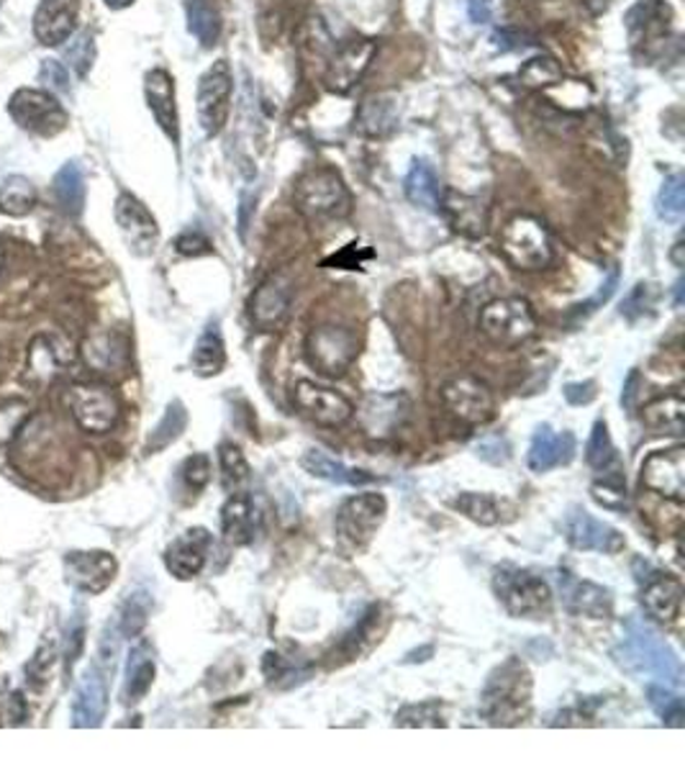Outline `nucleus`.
<instances>
[{
    "instance_id": "f257e3e1",
    "label": "nucleus",
    "mask_w": 685,
    "mask_h": 770,
    "mask_svg": "<svg viewBox=\"0 0 685 770\" xmlns=\"http://www.w3.org/2000/svg\"><path fill=\"white\" fill-rule=\"evenodd\" d=\"M614 661L637 678H658L670 686L683 684L681 657L642 619L626 621L622 642L614 648Z\"/></svg>"
},
{
    "instance_id": "f03ea898",
    "label": "nucleus",
    "mask_w": 685,
    "mask_h": 770,
    "mask_svg": "<svg viewBox=\"0 0 685 770\" xmlns=\"http://www.w3.org/2000/svg\"><path fill=\"white\" fill-rule=\"evenodd\" d=\"M532 673L519 657H508L491 670L481 693V716L493 727H513L532 712Z\"/></svg>"
},
{
    "instance_id": "7ed1b4c3",
    "label": "nucleus",
    "mask_w": 685,
    "mask_h": 770,
    "mask_svg": "<svg viewBox=\"0 0 685 770\" xmlns=\"http://www.w3.org/2000/svg\"><path fill=\"white\" fill-rule=\"evenodd\" d=\"M293 198H296V209L316 224L347 219L352 211L347 185H344L342 175L331 167H314L306 175H300Z\"/></svg>"
},
{
    "instance_id": "20e7f679",
    "label": "nucleus",
    "mask_w": 685,
    "mask_h": 770,
    "mask_svg": "<svg viewBox=\"0 0 685 770\" xmlns=\"http://www.w3.org/2000/svg\"><path fill=\"white\" fill-rule=\"evenodd\" d=\"M493 591L504 609L517 619H540L552 606L547 581L534 575L532 570L508 565V562L493 570Z\"/></svg>"
},
{
    "instance_id": "39448f33",
    "label": "nucleus",
    "mask_w": 685,
    "mask_h": 770,
    "mask_svg": "<svg viewBox=\"0 0 685 770\" xmlns=\"http://www.w3.org/2000/svg\"><path fill=\"white\" fill-rule=\"evenodd\" d=\"M498 247L511 268L524 272L544 270L555 257L547 226L534 217H517L508 221L500 232Z\"/></svg>"
},
{
    "instance_id": "423d86ee",
    "label": "nucleus",
    "mask_w": 685,
    "mask_h": 770,
    "mask_svg": "<svg viewBox=\"0 0 685 770\" xmlns=\"http://www.w3.org/2000/svg\"><path fill=\"white\" fill-rule=\"evenodd\" d=\"M359 358V339L352 329L323 324L314 327L306 337V360L316 373L342 377Z\"/></svg>"
},
{
    "instance_id": "0eeeda50",
    "label": "nucleus",
    "mask_w": 685,
    "mask_h": 770,
    "mask_svg": "<svg viewBox=\"0 0 685 770\" xmlns=\"http://www.w3.org/2000/svg\"><path fill=\"white\" fill-rule=\"evenodd\" d=\"M388 514V501L380 493L352 495L336 509L334 529L342 547L350 552L365 550L370 539L378 535Z\"/></svg>"
},
{
    "instance_id": "6e6552de",
    "label": "nucleus",
    "mask_w": 685,
    "mask_h": 770,
    "mask_svg": "<svg viewBox=\"0 0 685 770\" xmlns=\"http://www.w3.org/2000/svg\"><path fill=\"white\" fill-rule=\"evenodd\" d=\"M481 331L493 345L511 350L534 337L536 316L524 299H498L481 311Z\"/></svg>"
},
{
    "instance_id": "1a4fd4ad",
    "label": "nucleus",
    "mask_w": 685,
    "mask_h": 770,
    "mask_svg": "<svg viewBox=\"0 0 685 770\" xmlns=\"http://www.w3.org/2000/svg\"><path fill=\"white\" fill-rule=\"evenodd\" d=\"M72 419L87 434H106L119 424L121 404L114 388L103 383H78L68 394Z\"/></svg>"
},
{
    "instance_id": "9d476101",
    "label": "nucleus",
    "mask_w": 685,
    "mask_h": 770,
    "mask_svg": "<svg viewBox=\"0 0 685 770\" xmlns=\"http://www.w3.org/2000/svg\"><path fill=\"white\" fill-rule=\"evenodd\" d=\"M234 75L226 59L213 62L198 80V121L205 137H219L232 114Z\"/></svg>"
},
{
    "instance_id": "9b49d317",
    "label": "nucleus",
    "mask_w": 685,
    "mask_h": 770,
    "mask_svg": "<svg viewBox=\"0 0 685 770\" xmlns=\"http://www.w3.org/2000/svg\"><path fill=\"white\" fill-rule=\"evenodd\" d=\"M9 114L21 129L36 137H55L68 126V110L49 91L21 88L11 95Z\"/></svg>"
},
{
    "instance_id": "f8f14e48",
    "label": "nucleus",
    "mask_w": 685,
    "mask_h": 770,
    "mask_svg": "<svg viewBox=\"0 0 685 770\" xmlns=\"http://www.w3.org/2000/svg\"><path fill=\"white\" fill-rule=\"evenodd\" d=\"M441 404L457 421L468 427L485 424L493 417V409H496L493 390L475 375L452 377V381L441 385Z\"/></svg>"
},
{
    "instance_id": "ddd939ff",
    "label": "nucleus",
    "mask_w": 685,
    "mask_h": 770,
    "mask_svg": "<svg viewBox=\"0 0 685 770\" xmlns=\"http://www.w3.org/2000/svg\"><path fill=\"white\" fill-rule=\"evenodd\" d=\"M293 406H296L300 417L327 429L344 427L355 417V406L347 398L311 381L296 383V388H293Z\"/></svg>"
},
{
    "instance_id": "4468645a",
    "label": "nucleus",
    "mask_w": 685,
    "mask_h": 770,
    "mask_svg": "<svg viewBox=\"0 0 685 770\" xmlns=\"http://www.w3.org/2000/svg\"><path fill=\"white\" fill-rule=\"evenodd\" d=\"M116 224L121 229L127 247L134 252L137 257L154 255L160 242L157 221H154L152 213L146 211V206L139 201L137 196L121 192V196L116 198Z\"/></svg>"
},
{
    "instance_id": "2eb2a0df",
    "label": "nucleus",
    "mask_w": 685,
    "mask_h": 770,
    "mask_svg": "<svg viewBox=\"0 0 685 770\" xmlns=\"http://www.w3.org/2000/svg\"><path fill=\"white\" fill-rule=\"evenodd\" d=\"M642 486L662 499L685 501V447L658 450L642 463Z\"/></svg>"
},
{
    "instance_id": "dca6fc26",
    "label": "nucleus",
    "mask_w": 685,
    "mask_h": 770,
    "mask_svg": "<svg viewBox=\"0 0 685 770\" xmlns=\"http://www.w3.org/2000/svg\"><path fill=\"white\" fill-rule=\"evenodd\" d=\"M565 539L570 542L576 550L583 552H601V555H616L624 550L626 539L622 532L611 524L595 520V516L588 514L586 509H572L570 514L565 516Z\"/></svg>"
},
{
    "instance_id": "f3484780",
    "label": "nucleus",
    "mask_w": 685,
    "mask_h": 770,
    "mask_svg": "<svg viewBox=\"0 0 685 770\" xmlns=\"http://www.w3.org/2000/svg\"><path fill=\"white\" fill-rule=\"evenodd\" d=\"M119 562L110 552L91 550V552H70L64 558V573L72 588L83 591V594H103L110 583H114Z\"/></svg>"
},
{
    "instance_id": "a211bd4d",
    "label": "nucleus",
    "mask_w": 685,
    "mask_h": 770,
    "mask_svg": "<svg viewBox=\"0 0 685 770\" xmlns=\"http://www.w3.org/2000/svg\"><path fill=\"white\" fill-rule=\"evenodd\" d=\"M557 591L565 609L576 614V617L606 619L611 609H614V598H611L609 588L591 581H580V578L570 575L567 570L557 573Z\"/></svg>"
},
{
    "instance_id": "6ab92c4d",
    "label": "nucleus",
    "mask_w": 685,
    "mask_h": 770,
    "mask_svg": "<svg viewBox=\"0 0 685 770\" xmlns=\"http://www.w3.org/2000/svg\"><path fill=\"white\" fill-rule=\"evenodd\" d=\"M108 712V684L106 670L98 665H91L85 676L80 678L75 688V699H72V727L93 730L101 727Z\"/></svg>"
},
{
    "instance_id": "aec40b11",
    "label": "nucleus",
    "mask_w": 685,
    "mask_h": 770,
    "mask_svg": "<svg viewBox=\"0 0 685 770\" xmlns=\"http://www.w3.org/2000/svg\"><path fill=\"white\" fill-rule=\"evenodd\" d=\"M144 98L150 106L154 121L169 142H180V118H178V103H175V80L167 70L154 68L144 75Z\"/></svg>"
},
{
    "instance_id": "412c9836",
    "label": "nucleus",
    "mask_w": 685,
    "mask_h": 770,
    "mask_svg": "<svg viewBox=\"0 0 685 770\" xmlns=\"http://www.w3.org/2000/svg\"><path fill=\"white\" fill-rule=\"evenodd\" d=\"M439 211L445 213L447 224L468 240H481L488 232V206L481 196L447 190L441 192Z\"/></svg>"
},
{
    "instance_id": "4be33fe9",
    "label": "nucleus",
    "mask_w": 685,
    "mask_h": 770,
    "mask_svg": "<svg viewBox=\"0 0 685 770\" xmlns=\"http://www.w3.org/2000/svg\"><path fill=\"white\" fill-rule=\"evenodd\" d=\"M293 301V285L288 278L272 276L257 288L249 299V318L257 329L270 331L283 322Z\"/></svg>"
},
{
    "instance_id": "5701e85b",
    "label": "nucleus",
    "mask_w": 685,
    "mask_h": 770,
    "mask_svg": "<svg viewBox=\"0 0 685 770\" xmlns=\"http://www.w3.org/2000/svg\"><path fill=\"white\" fill-rule=\"evenodd\" d=\"M213 539L205 529H188L180 535L165 552V565L178 581H190V578L201 575L205 562H209Z\"/></svg>"
},
{
    "instance_id": "b1692460",
    "label": "nucleus",
    "mask_w": 685,
    "mask_h": 770,
    "mask_svg": "<svg viewBox=\"0 0 685 770\" xmlns=\"http://www.w3.org/2000/svg\"><path fill=\"white\" fill-rule=\"evenodd\" d=\"M375 42L363 39V42H350L347 47H342L331 59L329 70H327V85L329 91L334 93H350L355 88L363 75L370 68L373 57H375Z\"/></svg>"
},
{
    "instance_id": "393cba45",
    "label": "nucleus",
    "mask_w": 685,
    "mask_h": 770,
    "mask_svg": "<svg viewBox=\"0 0 685 770\" xmlns=\"http://www.w3.org/2000/svg\"><path fill=\"white\" fill-rule=\"evenodd\" d=\"M578 453V442L572 432H552V427H540L532 436L527 463L534 472H547L563 465H570Z\"/></svg>"
},
{
    "instance_id": "a878e982",
    "label": "nucleus",
    "mask_w": 685,
    "mask_h": 770,
    "mask_svg": "<svg viewBox=\"0 0 685 770\" xmlns=\"http://www.w3.org/2000/svg\"><path fill=\"white\" fill-rule=\"evenodd\" d=\"M260 511H257L252 495L232 493L221 509V532L232 547H247L255 542L257 532H260Z\"/></svg>"
},
{
    "instance_id": "bb28decb",
    "label": "nucleus",
    "mask_w": 685,
    "mask_h": 770,
    "mask_svg": "<svg viewBox=\"0 0 685 770\" xmlns=\"http://www.w3.org/2000/svg\"><path fill=\"white\" fill-rule=\"evenodd\" d=\"M80 0H42L34 16L36 39L47 47L68 42L78 26Z\"/></svg>"
},
{
    "instance_id": "cd10ccee",
    "label": "nucleus",
    "mask_w": 685,
    "mask_h": 770,
    "mask_svg": "<svg viewBox=\"0 0 685 770\" xmlns=\"http://www.w3.org/2000/svg\"><path fill=\"white\" fill-rule=\"evenodd\" d=\"M83 358L95 373H121L129 365V339L116 329L93 331L83 342Z\"/></svg>"
},
{
    "instance_id": "c85d7f7f",
    "label": "nucleus",
    "mask_w": 685,
    "mask_h": 770,
    "mask_svg": "<svg viewBox=\"0 0 685 770\" xmlns=\"http://www.w3.org/2000/svg\"><path fill=\"white\" fill-rule=\"evenodd\" d=\"M409 401L403 396H370L359 409V424L373 440H386L403 424Z\"/></svg>"
},
{
    "instance_id": "c756f323",
    "label": "nucleus",
    "mask_w": 685,
    "mask_h": 770,
    "mask_svg": "<svg viewBox=\"0 0 685 770\" xmlns=\"http://www.w3.org/2000/svg\"><path fill=\"white\" fill-rule=\"evenodd\" d=\"M642 604L650 617L658 621H673L681 614L683 604V583L673 575L654 573L647 578V586L642 591Z\"/></svg>"
},
{
    "instance_id": "7c9ffc66",
    "label": "nucleus",
    "mask_w": 685,
    "mask_h": 770,
    "mask_svg": "<svg viewBox=\"0 0 685 770\" xmlns=\"http://www.w3.org/2000/svg\"><path fill=\"white\" fill-rule=\"evenodd\" d=\"M300 465H304L306 472H311L314 478L329 480V483L336 486H352V488H363L378 483V478L373 472L350 468V465L334 460V457L323 453V450H308V453L300 457Z\"/></svg>"
},
{
    "instance_id": "2f4dec72",
    "label": "nucleus",
    "mask_w": 685,
    "mask_h": 770,
    "mask_svg": "<svg viewBox=\"0 0 685 770\" xmlns=\"http://www.w3.org/2000/svg\"><path fill=\"white\" fill-rule=\"evenodd\" d=\"M645 427L654 434L681 436L685 429V398L683 394H665L654 398L642 409Z\"/></svg>"
},
{
    "instance_id": "473e14b6",
    "label": "nucleus",
    "mask_w": 685,
    "mask_h": 770,
    "mask_svg": "<svg viewBox=\"0 0 685 770\" xmlns=\"http://www.w3.org/2000/svg\"><path fill=\"white\" fill-rule=\"evenodd\" d=\"M154 653L152 648L142 642V645H137L131 650L127 657V678H123V703H129V707H134L146 696V691L152 688L154 680Z\"/></svg>"
},
{
    "instance_id": "72a5a7b5",
    "label": "nucleus",
    "mask_w": 685,
    "mask_h": 770,
    "mask_svg": "<svg viewBox=\"0 0 685 770\" xmlns=\"http://www.w3.org/2000/svg\"><path fill=\"white\" fill-rule=\"evenodd\" d=\"M403 190H406L409 201L418 206V209L439 211L441 185L429 162L416 160L414 165H411L406 180H403Z\"/></svg>"
},
{
    "instance_id": "f704fd0d",
    "label": "nucleus",
    "mask_w": 685,
    "mask_h": 770,
    "mask_svg": "<svg viewBox=\"0 0 685 770\" xmlns=\"http://www.w3.org/2000/svg\"><path fill=\"white\" fill-rule=\"evenodd\" d=\"M62 365V354L57 350L55 342L49 337L34 339V345L28 347V358H26V370H24V381L34 388H44L55 381V375L60 373Z\"/></svg>"
},
{
    "instance_id": "c9c22d12",
    "label": "nucleus",
    "mask_w": 685,
    "mask_h": 770,
    "mask_svg": "<svg viewBox=\"0 0 685 770\" xmlns=\"http://www.w3.org/2000/svg\"><path fill=\"white\" fill-rule=\"evenodd\" d=\"M190 365L201 377L219 375L226 365V347L224 337H221L219 324L213 322L203 329V335L198 337V342L193 347V358H190Z\"/></svg>"
},
{
    "instance_id": "e433bc0d",
    "label": "nucleus",
    "mask_w": 685,
    "mask_h": 770,
    "mask_svg": "<svg viewBox=\"0 0 685 770\" xmlns=\"http://www.w3.org/2000/svg\"><path fill=\"white\" fill-rule=\"evenodd\" d=\"M188 32L196 36L203 47H213L221 36V13L216 0H188Z\"/></svg>"
},
{
    "instance_id": "4c0bfd02",
    "label": "nucleus",
    "mask_w": 685,
    "mask_h": 770,
    "mask_svg": "<svg viewBox=\"0 0 685 770\" xmlns=\"http://www.w3.org/2000/svg\"><path fill=\"white\" fill-rule=\"evenodd\" d=\"M55 192H57V201L62 206V211H68L70 217H80V213H83L85 175L78 162H68V165H62L60 173L55 175Z\"/></svg>"
},
{
    "instance_id": "58836bf2",
    "label": "nucleus",
    "mask_w": 685,
    "mask_h": 770,
    "mask_svg": "<svg viewBox=\"0 0 685 770\" xmlns=\"http://www.w3.org/2000/svg\"><path fill=\"white\" fill-rule=\"evenodd\" d=\"M398 126V114L390 101H365L355 118V129L367 137H386Z\"/></svg>"
},
{
    "instance_id": "ea45409f",
    "label": "nucleus",
    "mask_w": 685,
    "mask_h": 770,
    "mask_svg": "<svg viewBox=\"0 0 685 770\" xmlns=\"http://www.w3.org/2000/svg\"><path fill=\"white\" fill-rule=\"evenodd\" d=\"M586 460L591 468L611 472V476H622V465H618V455L614 442H611L606 421H595L591 440L586 444Z\"/></svg>"
},
{
    "instance_id": "a19ab883",
    "label": "nucleus",
    "mask_w": 685,
    "mask_h": 770,
    "mask_svg": "<svg viewBox=\"0 0 685 770\" xmlns=\"http://www.w3.org/2000/svg\"><path fill=\"white\" fill-rule=\"evenodd\" d=\"M36 206V188L21 175L5 177L0 185V211L9 217H26Z\"/></svg>"
},
{
    "instance_id": "79ce46f5",
    "label": "nucleus",
    "mask_w": 685,
    "mask_h": 770,
    "mask_svg": "<svg viewBox=\"0 0 685 770\" xmlns=\"http://www.w3.org/2000/svg\"><path fill=\"white\" fill-rule=\"evenodd\" d=\"M186 427H188L186 406H182L180 401H173L165 409V417L160 419V424L152 429L150 440H146V450H150V453H160V450L169 447V444H173L182 432H186Z\"/></svg>"
},
{
    "instance_id": "37998d69",
    "label": "nucleus",
    "mask_w": 685,
    "mask_h": 770,
    "mask_svg": "<svg viewBox=\"0 0 685 770\" xmlns=\"http://www.w3.org/2000/svg\"><path fill=\"white\" fill-rule=\"evenodd\" d=\"M152 611V596L150 591L137 588L131 591V594L123 598L121 604V614H119V632L123 637H137L142 629L146 627V619H150Z\"/></svg>"
},
{
    "instance_id": "c03bdc74",
    "label": "nucleus",
    "mask_w": 685,
    "mask_h": 770,
    "mask_svg": "<svg viewBox=\"0 0 685 770\" xmlns=\"http://www.w3.org/2000/svg\"><path fill=\"white\" fill-rule=\"evenodd\" d=\"M219 465H221V480L228 493H237L241 486L249 480V463L237 444L226 442L219 447Z\"/></svg>"
},
{
    "instance_id": "a18cd8bd",
    "label": "nucleus",
    "mask_w": 685,
    "mask_h": 770,
    "mask_svg": "<svg viewBox=\"0 0 685 770\" xmlns=\"http://www.w3.org/2000/svg\"><path fill=\"white\" fill-rule=\"evenodd\" d=\"M454 509L481 527H493L500 522L498 501L488 493H460L454 499Z\"/></svg>"
},
{
    "instance_id": "49530a36",
    "label": "nucleus",
    "mask_w": 685,
    "mask_h": 770,
    "mask_svg": "<svg viewBox=\"0 0 685 770\" xmlns=\"http://www.w3.org/2000/svg\"><path fill=\"white\" fill-rule=\"evenodd\" d=\"M395 727H445V716H441V703L439 701H418L403 707L401 712L395 714Z\"/></svg>"
},
{
    "instance_id": "de8ad7c7",
    "label": "nucleus",
    "mask_w": 685,
    "mask_h": 770,
    "mask_svg": "<svg viewBox=\"0 0 685 770\" xmlns=\"http://www.w3.org/2000/svg\"><path fill=\"white\" fill-rule=\"evenodd\" d=\"M647 699H650L652 712L660 716L662 722L668 724V727H683L685 720V709H683V699L673 691H668L665 686H647Z\"/></svg>"
},
{
    "instance_id": "09e8293b",
    "label": "nucleus",
    "mask_w": 685,
    "mask_h": 770,
    "mask_svg": "<svg viewBox=\"0 0 685 770\" xmlns=\"http://www.w3.org/2000/svg\"><path fill=\"white\" fill-rule=\"evenodd\" d=\"M685 209V185H683V175L675 173L665 177V183H662L660 196H658V213L665 221H677L683 217Z\"/></svg>"
},
{
    "instance_id": "8fccbe9b",
    "label": "nucleus",
    "mask_w": 685,
    "mask_h": 770,
    "mask_svg": "<svg viewBox=\"0 0 685 770\" xmlns=\"http://www.w3.org/2000/svg\"><path fill=\"white\" fill-rule=\"evenodd\" d=\"M591 495L599 506L616 511V514H626V509H629V493H626L624 478L599 480V483H593Z\"/></svg>"
},
{
    "instance_id": "3c124183",
    "label": "nucleus",
    "mask_w": 685,
    "mask_h": 770,
    "mask_svg": "<svg viewBox=\"0 0 685 770\" xmlns=\"http://www.w3.org/2000/svg\"><path fill=\"white\" fill-rule=\"evenodd\" d=\"M64 59L72 65V70L78 72L80 78H85L87 72H91L93 62H95V42L91 32L78 34L75 39L70 42V47L64 49Z\"/></svg>"
},
{
    "instance_id": "603ef678",
    "label": "nucleus",
    "mask_w": 685,
    "mask_h": 770,
    "mask_svg": "<svg viewBox=\"0 0 685 770\" xmlns=\"http://www.w3.org/2000/svg\"><path fill=\"white\" fill-rule=\"evenodd\" d=\"M28 419V406L24 401H5L0 406V447H5L21 429H24Z\"/></svg>"
},
{
    "instance_id": "864d4df0",
    "label": "nucleus",
    "mask_w": 685,
    "mask_h": 770,
    "mask_svg": "<svg viewBox=\"0 0 685 770\" xmlns=\"http://www.w3.org/2000/svg\"><path fill=\"white\" fill-rule=\"evenodd\" d=\"M83 648H85V617L72 614V619L68 621V627H64V634H62V653L68 668H72V665L78 663V657L83 655Z\"/></svg>"
},
{
    "instance_id": "5fc2aeb1",
    "label": "nucleus",
    "mask_w": 685,
    "mask_h": 770,
    "mask_svg": "<svg viewBox=\"0 0 685 770\" xmlns=\"http://www.w3.org/2000/svg\"><path fill=\"white\" fill-rule=\"evenodd\" d=\"M262 670H264V678H268V684L270 686H277V688H283L285 684L283 680L288 678V686L293 684H298V678L304 680L306 673H300L293 668V665L285 661L283 655H277V653H268L264 655V661H262Z\"/></svg>"
},
{
    "instance_id": "6e6d98bb",
    "label": "nucleus",
    "mask_w": 685,
    "mask_h": 770,
    "mask_svg": "<svg viewBox=\"0 0 685 770\" xmlns=\"http://www.w3.org/2000/svg\"><path fill=\"white\" fill-rule=\"evenodd\" d=\"M39 80L44 88H49V91L70 93L68 68H64L62 62H57V59H44L39 68Z\"/></svg>"
},
{
    "instance_id": "4d7b16f0",
    "label": "nucleus",
    "mask_w": 685,
    "mask_h": 770,
    "mask_svg": "<svg viewBox=\"0 0 685 770\" xmlns=\"http://www.w3.org/2000/svg\"><path fill=\"white\" fill-rule=\"evenodd\" d=\"M182 478H186L188 488H193V491H201V488L209 486V480H211L209 455L188 457L186 465H182Z\"/></svg>"
},
{
    "instance_id": "13d9d810",
    "label": "nucleus",
    "mask_w": 685,
    "mask_h": 770,
    "mask_svg": "<svg viewBox=\"0 0 685 770\" xmlns=\"http://www.w3.org/2000/svg\"><path fill=\"white\" fill-rule=\"evenodd\" d=\"M650 306H652V291H650V285L639 283V285L635 288V291L629 293V299H626V301L622 303V316L631 318V322H635V318L642 316L645 311L650 308Z\"/></svg>"
},
{
    "instance_id": "bf43d9fd",
    "label": "nucleus",
    "mask_w": 685,
    "mask_h": 770,
    "mask_svg": "<svg viewBox=\"0 0 685 770\" xmlns=\"http://www.w3.org/2000/svg\"><path fill=\"white\" fill-rule=\"evenodd\" d=\"M175 249H178L180 255L198 257V255H205V252H211V242L205 240L201 232H186V234L178 236V242H175Z\"/></svg>"
},
{
    "instance_id": "052dcab7",
    "label": "nucleus",
    "mask_w": 685,
    "mask_h": 770,
    "mask_svg": "<svg viewBox=\"0 0 685 770\" xmlns=\"http://www.w3.org/2000/svg\"><path fill=\"white\" fill-rule=\"evenodd\" d=\"M616 285H618V270H616V268H611L606 283L601 285V291L595 293L593 299L586 303V306H578V314H588V311H595L599 306H603V303H606V301L611 299V295L616 293Z\"/></svg>"
},
{
    "instance_id": "680f3d73",
    "label": "nucleus",
    "mask_w": 685,
    "mask_h": 770,
    "mask_svg": "<svg viewBox=\"0 0 685 770\" xmlns=\"http://www.w3.org/2000/svg\"><path fill=\"white\" fill-rule=\"evenodd\" d=\"M565 398H567V401H570L572 406L591 404L593 398H595V383H593V381H586V383H570V385H565Z\"/></svg>"
},
{
    "instance_id": "e2e57ef3",
    "label": "nucleus",
    "mask_w": 685,
    "mask_h": 770,
    "mask_svg": "<svg viewBox=\"0 0 685 770\" xmlns=\"http://www.w3.org/2000/svg\"><path fill=\"white\" fill-rule=\"evenodd\" d=\"M468 16L473 24H488L493 16V0H468Z\"/></svg>"
},
{
    "instance_id": "0e129e2a",
    "label": "nucleus",
    "mask_w": 685,
    "mask_h": 770,
    "mask_svg": "<svg viewBox=\"0 0 685 770\" xmlns=\"http://www.w3.org/2000/svg\"><path fill=\"white\" fill-rule=\"evenodd\" d=\"M103 3H106L110 11H123L129 9V5H134V0H103Z\"/></svg>"
},
{
    "instance_id": "69168bd1",
    "label": "nucleus",
    "mask_w": 685,
    "mask_h": 770,
    "mask_svg": "<svg viewBox=\"0 0 685 770\" xmlns=\"http://www.w3.org/2000/svg\"><path fill=\"white\" fill-rule=\"evenodd\" d=\"M681 252H683V242H677V244H675V249H673V262L677 265V268H681V265H683Z\"/></svg>"
},
{
    "instance_id": "338daca9",
    "label": "nucleus",
    "mask_w": 685,
    "mask_h": 770,
    "mask_svg": "<svg viewBox=\"0 0 685 770\" xmlns=\"http://www.w3.org/2000/svg\"><path fill=\"white\" fill-rule=\"evenodd\" d=\"M683 303V280H677L675 285V306H681Z\"/></svg>"
},
{
    "instance_id": "774afa93",
    "label": "nucleus",
    "mask_w": 685,
    "mask_h": 770,
    "mask_svg": "<svg viewBox=\"0 0 685 770\" xmlns=\"http://www.w3.org/2000/svg\"><path fill=\"white\" fill-rule=\"evenodd\" d=\"M0 270H3V249H0Z\"/></svg>"
}]
</instances>
